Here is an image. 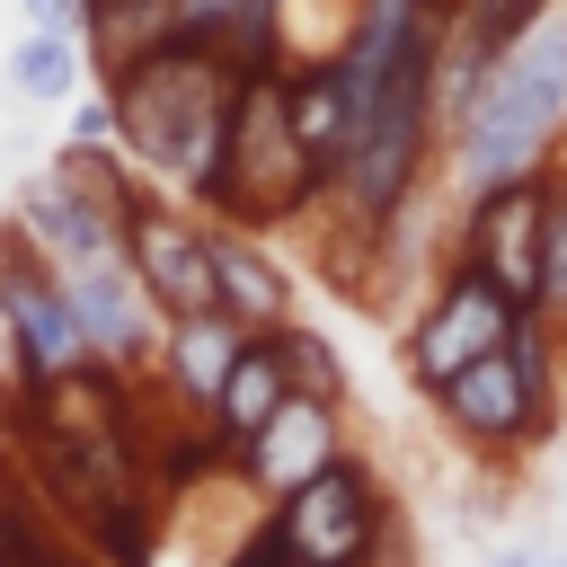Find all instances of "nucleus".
<instances>
[{"label":"nucleus","instance_id":"nucleus-2","mask_svg":"<svg viewBox=\"0 0 567 567\" xmlns=\"http://www.w3.org/2000/svg\"><path fill=\"white\" fill-rule=\"evenodd\" d=\"M549 159H567V0L478 71V89L452 106L443 124V159H434V186L452 204L487 195V186H514V177H540Z\"/></svg>","mask_w":567,"mask_h":567},{"label":"nucleus","instance_id":"nucleus-23","mask_svg":"<svg viewBox=\"0 0 567 567\" xmlns=\"http://www.w3.org/2000/svg\"><path fill=\"white\" fill-rule=\"evenodd\" d=\"M9 567H80V558H71V549H53V540H35V549H18Z\"/></svg>","mask_w":567,"mask_h":567},{"label":"nucleus","instance_id":"nucleus-13","mask_svg":"<svg viewBox=\"0 0 567 567\" xmlns=\"http://www.w3.org/2000/svg\"><path fill=\"white\" fill-rule=\"evenodd\" d=\"M204 248H213V310L221 319H239L248 337H275L284 319H301V275L275 257V239L213 221Z\"/></svg>","mask_w":567,"mask_h":567},{"label":"nucleus","instance_id":"nucleus-4","mask_svg":"<svg viewBox=\"0 0 567 567\" xmlns=\"http://www.w3.org/2000/svg\"><path fill=\"white\" fill-rule=\"evenodd\" d=\"M328 213V177L310 168V151L292 142V115H284V71H257L239 80V115H230V159H221V195L204 221H230V230H292V221H319Z\"/></svg>","mask_w":567,"mask_h":567},{"label":"nucleus","instance_id":"nucleus-5","mask_svg":"<svg viewBox=\"0 0 567 567\" xmlns=\"http://www.w3.org/2000/svg\"><path fill=\"white\" fill-rule=\"evenodd\" d=\"M266 558L275 567H390L399 558V496L372 452H346L284 505H266Z\"/></svg>","mask_w":567,"mask_h":567},{"label":"nucleus","instance_id":"nucleus-3","mask_svg":"<svg viewBox=\"0 0 567 567\" xmlns=\"http://www.w3.org/2000/svg\"><path fill=\"white\" fill-rule=\"evenodd\" d=\"M425 416H434V434H443L461 461H478L487 478L523 470V461L549 452V434H558V337L523 310L496 354L461 363V372L425 399Z\"/></svg>","mask_w":567,"mask_h":567},{"label":"nucleus","instance_id":"nucleus-6","mask_svg":"<svg viewBox=\"0 0 567 567\" xmlns=\"http://www.w3.org/2000/svg\"><path fill=\"white\" fill-rule=\"evenodd\" d=\"M514 319H523V310H514L478 266L434 257V275L416 284V301H408V319H399V381H408L416 399H434L461 363L496 354V346L514 337Z\"/></svg>","mask_w":567,"mask_h":567},{"label":"nucleus","instance_id":"nucleus-19","mask_svg":"<svg viewBox=\"0 0 567 567\" xmlns=\"http://www.w3.org/2000/svg\"><path fill=\"white\" fill-rule=\"evenodd\" d=\"M532 319L567 346V159H549V195H540V284H532Z\"/></svg>","mask_w":567,"mask_h":567},{"label":"nucleus","instance_id":"nucleus-24","mask_svg":"<svg viewBox=\"0 0 567 567\" xmlns=\"http://www.w3.org/2000/svg\"><path fill=\"white\" fill-rule=\"evenodd\" d=\"M540 567H567V540H540Z\"/></svg>","mask_w":567,"mask_h":567},{"label":"nucleus","instance_id":"nucleus-15","mask_svg":"<svg viewBox=\"0 0 567 567\" xmlns=\"http://www.w3.org/2000/svg\"><path fill=\"white\" fill-rule=\"evenodd\" d=\"M292 399V381H284V354H275V337H248V354L230 363V381H221V399L204 408V452H213V470H230V452L275 416Z\"/></svg>","mask_w":567,"mask_h":567},{"label":"nucleus","instance_id":"nucleus-17","mask_svg":"<svg viewBox=\"0 0 567 567\" xmlns=\"http://www.w3.org/2000/svg\"><path fill=\"white\" fill-rule=\"evenodd\" d=\"M9 89H18L27 106H71V97L97 89V80H89L80 35H27V27H18V44H9Z\"/></svg>","mask_w":567,"mask_h":567},{"label":"nucleus","instance_id":"nucleus-20","mask_svg":"<svg viewBox=\"0 0 567 567\" xmlns=\"http://www.w3.org/2000/svg\"><path fill=\"white\" fill-rule=\"evenodd\" d=\"M62 142H71V151H115V97H106V89H80Z\"/></svg>","mask_w":567,"mask_h":567},{"label":"nucleus","instance_id":"nucleus-21","mask_svg":"<svg viewBox=\"0 0 567 567\" xmlns=\"http://www.w3.org/2000/svg\"><path fill=\"white\" fill-rule=\"evenodd\" d=\"M27 35H80L89 27V0H18Z\"/></svg>","mask_w":567,"mask_h":567},{"label":"nucleus","instance_id":"nucleus-12","mask_svg":"<svg viewBox=\"0 0 567 567\" xmlns=\"http://www.w3.org/2000/svg\"><path fill=\"white\" fill-rule=\"evenodd\" d=\"M204 213H186V204H168L159 186L133 204V221H124V257H133V275H142V292L159 301V319H186V310H213V248H204Z\"/></svg>","mask_w":567,"mask_h":567},{"label":"nucleus","instance_id":"nucleus-14","mask_svg":"<svg viewBox=\"0 0 567 567\" xmlns=\"http://www.w3.org/2000/svg\"><path fill=\"white\" fill-rule=\"evenodd\" d=\"M239 354H248V328L221 319V310H186V319L159 328V346H151V381H159V399L177 408V425H204V408L221 399V381H230Z\"/></svg>","mask_w":567,"mask_h":567},{"label":"nucleus","instance_id":"nucleus-18","mask_svg":"<svg viewBox=\"0 0 567 567\" xmlns=\"http://www.w3.org/2000/svg\"><path fill=\"white\" fill-rule=\"evenodd\" d=\"M275 354H284V381H292L301 399L354 408V372H346V354H337V337H328V328H310V319H284V328H275Z\"/></svg>","mask_w":567,"mask_h":567},{"label":"nucleus","instance_id":"nucleus-10","mask_svg":"<svg viewBox=\"0 0 567 567\" xmlns=\"http://www.w3.org/2000/svg\"><path fill=\"white\" fill-rule=\"evenodd\" d=\"M124 221H133L124 204H106L97 186H80L71 168H53V159H44V168L18 186V204H9V221H0V230H9L27 257H44V266L62 275V266H80V257L124 248Z\"/></svg>","mask_w":567,"mask_h":567},{"label":"nucleus","instance_id":"nucleus-11","mask_svg":"<svg viewBox=\"0 0 567 567\" xmlns=\"http://www.w3.org/2000/svg\"><path fill=\"white\" fill-rule=\"evenodd\" d=\"M354 452V434H346V408H328V399H284L239 452H230V478L257 496V505H284L292 487H310L319 470H337Z\"/></svg>","mask_w":567,"mask_h":567},{"label":"nucleus","instance_id":"nucleus-8","mask_svg":"<svg viewBox=\"0 0 567 567\" xmlns=\"http://www.w3.org/2000/svg\"><path fill=\"white\" fill-rule=\"evenodd\" d=\"M540 195H549V168L487 186V195L452 204V239H443V257L478 266L514 310H532V284H540Z\"/></svg>","mask_w":567,"mask_h":567},{"label":"nucleus","instance_id":"nucleus-16","mask_svg":"<svg viewBox=\"0 0 567 567\" xmlns=\"http://www.w3.org/2000/svg\"><path fill=\"white\" fill-rule=\"evenodd\" d=\"M177 35L168 0H89V27H80V53H89V80H115L133 71L142 53H159Z\"/></svg>","mask_w":567,"mask_h":567},{"label":"nucleus","instance_id":"nucleus-7","mask_svg":"<svg viewBox=\"0 0 567 567\" xmlns=\"http://www.w3.org/2000/svg\"><path fill=\"white\" fill-rule=\"evenodd\" d=\"M0 346H9V390H18V399H44V390L97 372L62 275H53L44 257H27L9 230H0Z\"/></svg>","mask_w":567,"mask_h":567},{"label":"nucleus","instance_id":"nucleus-22","mask_svg":"<svg viewBox=\"0 0 567 567\" xmlns=\"http://www.w3.org/2000/svg\"><path fill=\"white\" fill-rule=\"evenodd\" d=\"M35 540H44V523L27 514V496H18V487H0V567H9L18 549H35Z\"/></svg>","mask_w":567,"mask_h":567},{"label":"nucleus","instance_id":"nucleus-1","mask_svg":"<svg viewBox=\"0 0 567 567\" xmlns=\"http://www.w3.org/2000/svg\"><path fill=\"white\" fill-rule=\"evenodd\" d=\"M115 97V151L142 168V186H159L186 213H213L221 195V159H230V115H239V71L204 44H159L133 71L97 80Z\"/></svg>","mask_w":567,"mask_h":567},{"label":"nucleus","instance_id":"nucleus-9","mask_svg":"<svg viewBox=\"0 0 567 567\" xmlns=\"http://www.w3.org/2000/svg\"><path fill=\"white\" fill-rule=\"evenodd\" d=\"M62 292H71V310H80L89 363H97V372L142 381V372H151V346H159V328H168V319H159V301L142 292L133 257H124V248L80 257V266H62Z\"/></svg>","mask_w":567,"mask_h":567}]
</instances>
